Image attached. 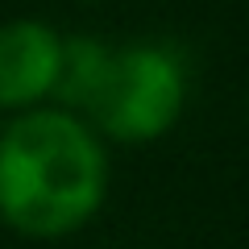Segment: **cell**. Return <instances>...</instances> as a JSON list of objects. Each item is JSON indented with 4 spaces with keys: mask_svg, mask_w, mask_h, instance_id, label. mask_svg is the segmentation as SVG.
Returning <instances> with one entry per match:
<instances>
[{
    "mask_svg": "<svg viewBox=\"0 0 249 249\" xmlns=\"http://www.w3.org/2000/svg\"><path fill=\"white\" fill-rule=\"evenodd\" d=\"M62 34L42 21H4L0 25V108L21 112L46 100L58 79Z\"/></svg>",
    "mask_w": 249,
    "mask_h": 249,
    "instance_id": "3957f363",
    "label": "cell"
},
{
    "mask_svg": "<svg viewBox=\"0 0 249 249\" xmlns=\"http://www.w3.org/2000/svg\"><path fill=\"white\" fill-rule=\"evenodd\" d=\"M187 104V58L170 42H129L108 54V71L88 121L112 142L142 145L154 142L178 121Z\"/></svg>",
    "mask_w": 249,
    "mask_h": 249,
    "instance_id": "7a4b0ae2",
    "label": "cell"
},
{
    "mask_svg": "<svg viewBox=\"0 0 249 249\" xmlns=\"http://www.w3.org/2000/svg\"><path fill=\"white\" fill-rule=\"evenodd\" d=\"M108 191L100 137L62 108H34L0 133V220L54 241L96 216Z\"/></svg>",
    "mask_w": 249,
    "mask_h": 249,
    "instance_id": "6da1fadb",
    "label": "cell"
},
{
    "mask_svg": "<svg viewBox=\"0 0 249 249\" xmlns=\"http://www.w3.org/2000/svg\"><path fill=\"white\" fill-rule=\"evenodd\" d=\"M108 54L112 46H104L91 34H71L62 37V58H58V79H54L50 96L62 104V112H88V104L96 100L100 79L108 71Z\"/></svg>",
    "mask_w": 249,
    "mask_h": 249,
    "instance_id": "277c9868",
    "label": "cell"
},
{
    "mask_svg": "<svg viewBox=\"0 0 249 249\" xmlns=\"http://www.w3.org/2000/svg\"><path fill=\"white\" fill-rule=\"evenodd\" d=\"M245 112H249V100H245Z\"/></svg>",
    "mask_w": 249,
    "mask_h": 249,
    "instance_id": "5b68a950",
    "label": "cell"
}]
</instances>
